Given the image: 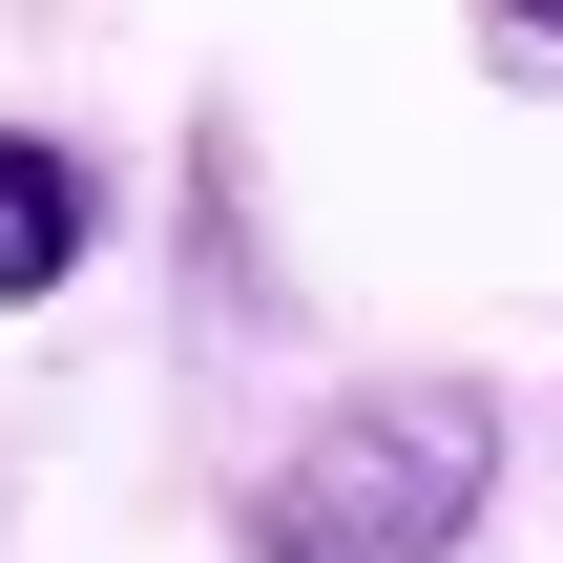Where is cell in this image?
Returning a JSON list of instances; mask_svg holds the SVG:
<instances>
[{
  "instance_id": "cell-3",
  "label": "cell",
  "mask_w": 563,
  "mask_h": 563,
  "mask_svg": "<svg viewBox=\"0 0 563 563\" xmlns=\"http://www.w3.org/2000/svg\"><path fill=\"white\" fill-rule=\"evenodd\" d=\"M481 63H522V84H563V0H481Z\"/></svg>"
},
{
  "instance_id": "cell-1",
  "label": "cell",
  "mask_w": 563,
  "mask_h": 563,
  "mask_svg": "<svg viewBox=\"0 0 563 563\" xmlns=\"http://www.w3.org/2000/svg\"><path fill=\"white\" fill-rule=\"evenodd\" d=\"M501 522V376H334L251 501H230V563H460Z\"/></svg>"
},
{
  "instance_id": "cell-2",
  "label": "cell",
  "mask_w": 563,
  "mask_h": 563,
  "mask_svg": "<svg viewBox=\"0 0 563 563\" xmlns=\"http://www.w3.org/2000/svg\"><path fill=\"white\" fill-rule=\"evenodd\" d=\"M104 167L63 146V125H0V313H63L84 272H104Z\"/></svg>"
}]
</instances>
